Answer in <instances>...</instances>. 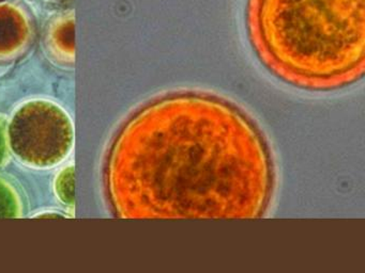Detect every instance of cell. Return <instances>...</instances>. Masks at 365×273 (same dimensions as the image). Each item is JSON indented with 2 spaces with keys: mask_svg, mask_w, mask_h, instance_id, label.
Masks as SVG:
<instances>
[{
  "mask_svg": "<svg viewBox=\"0 0 365 273\" xmlns=\"http://www.w3.org/2000/svg\"><path fill=\"white\" fill-rule=\"evenodd\" d=\"M245 36L257 61L294 89L351 87L365 70V0H245Z\"/></svg>",
  "mask_w": 365,
  "mask_h": 273,
  "instance_id": "cell-2",
  "label": "cell"
},
{
  "mask_svg": "<svg viewBox=\"0 0 365 273\" xmlns=\"http://www.w3.org/2000/svg\"><path fill=\"white\" fill-rule=\"evenodd\" d=\"M275 164L253 117L210 92L177 90L145 105L121 136V209L150 219H258Z\"/></svg>",
  "mask_w": 365,
  "mask_h": 273,
  "instance_id": "cell-1",
  "label": "cell"
},
{
  "mask_svg": "<svg viewBox=\"0 0 365 273\" xmlns=\"http://www.w3.org/2000/svg\"><path fill=\"white\" fill-rule=\"evenodd\" d=\"M4 149H5V143H4L3 134L0 132V160L3 158Z\"/></svg>",
  "mask_w": 365,
  "mask_h": 273,
  "instance_id": "cell-3",
  "label": "cell"
}]
</instances>
